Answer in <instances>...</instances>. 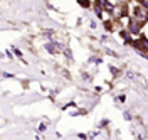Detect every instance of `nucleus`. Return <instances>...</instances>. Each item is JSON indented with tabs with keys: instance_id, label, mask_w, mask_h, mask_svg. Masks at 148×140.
Returning a JSON list of instances; mask_svg holds the SVG:
<instances>
[{
	"instance_id": "1",
	"label": "nucleus",
	"mask_w": 148,
	"mask_h": 140,
	"mask_svg": "<svg viewBox=\"0 0 148 140\" xmlns=\"http://www.w3.org/2000/svg\"><path fill=\"white\" fill-rule=\"evenodd\" d=\"M111 14H113V17H114V19L125 17V15H126V5H125V3H116V5H113Z\"/></svg>"
},
{
	"instance_id": "2",
	"label": "nucleus",
	"mask_w": 148,
	"mask_h": 140,
	"mask_svg": "<svg viewBox=\"0 0 148 140\" xmlns=\"http://www.w3.org/2000/svg\"><path fill=\"white\" fill-rule=\"evenodd\" d=\"M141 5H143V7H147V9H148V0H141Z\"/></svg>"
},
{
	"instance_id": "3",
	"label": "nucleus",
	"mask_w": 148,
	"mask_h": 140,
	"mask_svg": "<svg viewBox=\"0 0 148 140\" xmlns=\"http://www.w3.org/2000/svg\"><path fill=\"white\" fill-rule=\"evenodd\" d=\"M147 20H148V15H147Z\"/></svg>"
}]
</instances>
